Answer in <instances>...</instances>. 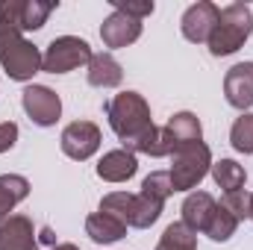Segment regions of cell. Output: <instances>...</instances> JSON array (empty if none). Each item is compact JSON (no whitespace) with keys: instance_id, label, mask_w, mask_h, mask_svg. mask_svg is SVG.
I'll list each match as a JSON object with an SVG mask.
<instances>
[{"instance_id":"cell-2","label":"cell","mask_w":253,"mask_h":250,"mask_svg":"<svg viewBox=\"0 0 253 250\" xmlns=\"http://www.w3.org/2000/svg\"><path fill=\"white\" fill-rule=\"evenodd\" d=\"M0 65L9 80L30 83L42 71V50L24 39L21 30L0 24Z\"/></svg>"},{"instance_id":"cell-20","label":"cell","mask_w":253,"mask_h":250,"mask_svg":"<svg viewBox=\"0 0 253 250\" xmlns=\"http://www.w3.org/2000/svg\"><path fill=\"white\" fill-rule=\"evenodd\" d=\"M132 209H135V194H129V191H109V194L100 200V209H97V212H106V215L118 218L121 224H126V230H129V224H132Z\"/></svg>"},{"instance_id":"cell-5","label":"cell","mask_w":253,"mask_h":250,"mask_svg":"<svg viewBox=\"0 0 253 250\" xmlns=\"http://www.w3.org/2000/svg\"><path fill=\"white\" fill-rule=\"evenodd\" d=\"M88 62H91V47L85 39H77V36L53 39L47 44V50L42 53V71H47V74H68V71H77Z\"/></svg>"},{"instance_id":"cell-29","label":"cell","mask_w":253,"mask_h":250,"mask_svg":"<svg viewBox=\"0 0 253 250\" xmlns=\"http://www.w3.org/2000/svg\"><path fill=\"white\" fill-rule=\"evenodd\" d=\"M50 250H80L77 245H71V242H65V245H56V248H50Z\"/></svg>"},{"instance_id":"cell-26","label":"cell","mask_w":253,"mask_h":250,"mask_svg":"<svg viewBox=\"0 0 253 250\" xmlns=\"http://www.w3.org/2000/svg\"><path fill=\"white\" fill-rule=\"evenodd\" d=\"M112 3V9L115 12H124L129 18H135V21H144L147 15H153V0H109Z\"/></svg>"},{"instance_id":"cell-17","label":"cell","mask_w":253,"mask_h":250,"mask_svg":"<svg viewBox=\"0 0 253 250\" xmlns=\"http://www.w3.org/2000/svg\"><path fill=\"white\" fill-rule=\"evenodd\" d=\"M85 236L94 245H112V242H121L126 236V224H121L118 218H112L106 212H91L85 218Z\"/></svg>"},{"instance_id":"cell-15","label":"cell","mask_w":253,"mask_h":250,"mask_svg":"<svg viewBox=\"0 0 253 250\" xmlns=\"http://www.w3.org/2000/svg\"><path fill=\"white\" fill-rule=\"evenodd\" d=\"M165 135H168V144H171V153L177 147H186V144H194V141H203V126H200V118L194 112H177L168 118V124L162 126Z\"/></svg>"},{"instance_id":"cell-6","label":"cell","mask_w":253,"mask_h":250,"mask_svg":"<svg viewBox=\"0 0 253 250\" xmlns=\"http://www.w3.org/2000/svg\"><path fill=\"white\" fill-rule=\"evenodd\" d=\"M56 6V0H0V24L15 27L21 33H33L47 24Z\"/></svg>"},{"instance_id":"cell-7","label":"cell","mask_w":253,"mask_h":250,"mask_svg":"<svg viewBox=\"0 0 253 250\" xmlns=\"http://www.w3.org/2000/svg\"><path fill=\"white\" fill-rule=\"evenodd\" d=\"M21 103H24V112L27 118L36 126H53L62 115V100L53 88L47 85H39V83H30L24 91H21Z\"/></svg>"},{"instance_id":"cell-1","label":"cell","mask_w":253,"mask_h":250,"mask_svg":"<svg viewBox=\"0 0 253 250\" xmlns=\"http://www.w3.org/2000/svg\"><path fill=\"white\" fill-rule=\"evenodd\" d=\"M106 118H109L112 132L124 141L126 150L153 126L150 106H147V100L138 91H121V94H115L106 103Z\"/></svg>"},{"instance_id":"cell-30","label":"cell","mask_w":253,"mask_h":250,"mask_svg":"<svg viewBox=\"0 0 253 250\" xmlns=\"http://www.w3.org/2000/svg\"><path fill=\"white\" fill-rule=\"evenodd\" d=\"M251 221H253V194H251Z\"/></svg>"},{"instance_id":"cell-10","label":"cell","mask_w":253,"mask_h":250,"mask_svg":"<svg viewBox=\"0 0 253 250\" xmlns=\"http://www.w3.org/2000/svg\"><path fill=\"white\" fill-rule=\"evenodd\" d=\"M224 97L239 112H248L253 106V62H239L227 71V77H224Z\"/></svg>"},{"instance_id":"cell-8","label":"cell","mask_w":253,"mask_h":250,"mask_svg":"<svg viewBox=\"0 0 253 250\" xmlns=\"http://www.w3.org/2000/svg\"><path fill=\"white\" fill-rule=\"evenodd\" d=\"M62 153L74 162H85L100 150V126L91 121H71L62 129Z\"/></svg>"},{"instance_id":"cell-12","label":"cell","mask_w":253,"mask_h":250,"mask_svg":"<svg viewBox=\"0 0 253 250\" xmlns=\"http://www.w3.org/2000/svg\"><path fill=\"white\" fill-rule=\"evenodd\" d=\"M100 39H103V44L112 47V50L129 47L132 42L141 39V21H135V18L124 15V12H115V9H112V15L103 18V24H100Z\"/></svg>"},{"instance_id":"cell-24","label":"cell","mask_w":253,"mask_h":250,"mask_svg":"<svg viewBox=\"0 0 253 250\" xmlns=\"http://www.w3.org/2000/svg\"><path fill=\"white\" fill-rule=\"evenodd\" d=\"M141 194L156 200V203H165L171 194H174V183H171V174L168 171H153L150 177H144L141 183Z\"/></svg>"},{"instance_id":"cell-22","label":"cell","mask_w":253,"mask_h":250,"mask_svg":"<svg viewBox=\"0 0 253 250\" xmlns=\"http://www.w3.org/2000/svg\"><path fill=\"white\" fill-rule=\"evenodd\" d=\"M236 230H239V218H236L227 206L218 203V209H215L209 227L203 230V236H209L212 242H230V239L236 236Z\"/></svg>"},{"instance_id":"cell-16","label":"cell","mask_w":253,"mask_h":250,"mask_svg":"<svg viewBox=\"0 0 253 250\" xmlns=\"http://www.w3.org/2000/svg\"><path fill=\"white\" fill-rule=\"evenodd\" d=\"M85 68V80L91 88H118L124 80V71L112 53H91V62Z\"/></svg>"},{"instance_id":"cell-4","label":"cell","mask_w":253,"mask_h":250,"mask_svg":"<svg viewBox=\"0 0 253 250\" xmlns=\"http://www.w3.org/2000/svg\"><path fill=\"white\" fill-rule=\"evenodd\" d=\"M212 168V150L206 147V141H194L186 147H177L171 153V183L174 191H191L203 183V177Z\"/></svg>"},{"instance_id":"cell-13","label":"cell","mask_w":253,"mask_h":250,"mask_svg":"<svg viewBox=\"0 0 253 250\" xmlns=\"http://www.w3.org/2000/svg\"><path fill=\"white\" fill-rule=\"evenodd\" d=\"M135 171H138V159L126 147L103 153V159L97 162V177L103 183H126L129 177H135Z\"/></svg>"},{"instance_id":"cell-9","label":"cell","mask_w":253,"mask_h":250,"mask_svg":"<svg viewBox=\"0 0 253 250\" xmlns=\"http://www.w3.org/2000/svg\"><path fill=\"white\" fill-rule=\"evenodd\" d=\"M218 15H221V9L215 3H209V0L191 3L189 9L183 12V18H180L183 39L191 42V44H206L212 30H215V24H218Z\"/></svg>"},{"instance_id":"cell-21","label":"cell","mask_w":253,"mask_h":250,"mask_svg":"<svg viewBox=\"0 0 253 250\" xmlns=\"http://www.w3.org/2000/svg\"><path fill=\"white\" fill-rule=\"evenodd\" d=\"M156 250H197V236L191 233L183 221H174L165 227Z\"/></svg>"},{"instance_id":"cell-3","label":"cell","mask_w":253,"mask_h":250,"mask_svg":"<svg viewBox=\"0 0 253 250\" xmlns=\"http://www.w3.org/2000/svg\"><path fill=\"white\" fill-rule=\"evenodd\" d=\"M251 33H253L251 6H245V3H230V6L221 9L218 24H215L212 36H209L206 47H209L212 56H230V53H236L239 47H245V42L251 39Z\"/></svg>"},{"instance_id":"cell-18","label":"cell","mask_w":253,"mask_h":250,"mask_svg":"<svg viewBox=\"0 0 253 250\" xmlns=\"http://www.w3.org/2000/svg\"><path fill=\"white\" fill-rule=\"evenodd\" d=\"M30 197V180L21 174H0V221Z\"/></svg>"},{"instance_id":"cell-19","label":"cell","mask_w":253,"mask_h":250,"mask_svg":"<svg viewBox=\"0 0 253 250\" xmlns=\"http://www.w3.org/2000/svg\"><path fill=\"white\" fill-rule=\"evenodd\" d=\"M209 174H212L215 186L224 188V194H230V191H242L245 183H248V171H245L236 159H218V162H212Z\"/></svg>"},{"instance_id":"cell-28","label":"cell","mask_w":253,"mask_h":250,"mask_svg":"<svg viewBox=\"0 0 253 250\" xmlns=\"http://www.w3.org/2000/svg\"><path fill=\"white\" fill-rule=\"evenodd\" d=\"M39 239H42V242H44V245H53V248H56V239H53V233H50V230H47V227H44V230H42V236H39Z\"/></svg>"},{"instance_id":"cell-23","label":"cell","mask_w":253,"mask_h":250,"mask_svg":"<svg viewBox=\"0 0 253 250\" xmlns=\"http://www.w3.org/2000/svg\"><path fill=\"white\" fill-rule=\"evenodd\" d=\"M230 144L239 150V153H253V112H242L236 118V124L230 129Z\"/></svg>"},{"instance_id":"cell-27","label":"cell","mask_w":253,"mask_h":250,"mask_svg":"<svg viewBox=\"0 0 253 250\" xmlns=\"http://www.w3.org/2000/svg\"><path fill=\"white\" fill-rule=\"evenodd\" d=\"M15 141H18V124H15V121H3V124H0V153L12 150Z\"/></svg>"},{"instance_id":"cell-25","label":"cell","mask_w":253,"mask_h":250,"mask_svg":"<svg viewBox=\"0 0 253 250\" xmlns=\"http://www.w3.org/2000/svg\"><path fill=\"white\" fill-rule=\"evenodd\" d=\"M221 206H227L236 218H239V224L242 221H248L251 218V191H230V194H224V200H221Z\"/></svg>"},{"instance_id":"cell-14","label":"cell","mask_w":253,"mask_h":250,"mask_svg":"<svg viewBox=\"0 0 253 250\" xmlns=\"http://www.w3.org/2000/svg\"><path fill=\"white\" fill-rule=\"evenodd\" d=\"M215 209H218V200L209 191H189V197L183 200V209H180L183 212V224L197 236V233H203L209 227Z\"/></svg>"},{"instance_id":"cell-11","label":"cell","mask_w":253,"mask_h":250,"mask_svg":"<svg viewBox=\"0 0 253 250\" xmlns=\"http://www.w3.org/2000/svg\"><path fill=\"white\" fill-rule=\"evenodd\" d=\"M0 250H39L36 224L27 215H6L0 221Z\"/></svg>"}]
</instances>
